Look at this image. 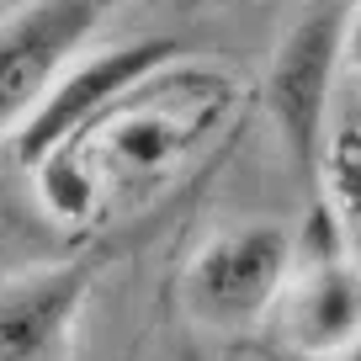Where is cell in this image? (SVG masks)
I'll return each instance as SVG.
<instances>
[{"instance_id":"obj_1","label":"cell","mask_w":361,"mask_h":361,"mask_svg":"<svg viewBox=\"0 0 361 361\" xmlns=\"http://www.w3.org/2000/svg\"><path fill=\"white\" fill-rule=\"evenodd\" d=\"M228 102H234L228 75L176 64V80L170 69L154 75L128 102H117L96 128H85L75 144H85V154L96 159L106 192H123L133 180H159L180 170L186 154L224 123Z\"/></svg>"},{"instance_id":"obj_2","label":"cell","mask_w":361,"mask_h":361,"mask_svg":"<svg viewBox=\"0 0 361 361\" xmlns=\"http://www.w3.org/2000/svg\"><path fill=\"white\" fill-rule=\"evenodd\" d=\"M356 0H319L282 32L271 48L266 80H260V106L287 149V165L298 180H319V159L329 144V106H335V80L345 64V32Z\"/></svg>"},{"instance_id":"obj_3","label":"cell","mask_w":361,"mask_h":361,"mask_svg":"<svg viewBox=\"0 0 361 361\" xmlns=\"http://www.w3.org/2000/svg\"><path fill=\"white\" fill-rule=\"evenodd\" d=\"M293 260L298 245L282 224L250 218V224L218 228L180 271V308L207 335H245L276 314L293 282Z\"/></svg>"},{"instance_id":"obj_4","label":"cell","mask_w":361,"mask_h":361,"mask_svg":"<svg viewBox=\"0 0 361 361\" xmlns=\"http://www.w3.org/2000/svg\"><path fill=\"white\" fill-rule=\"evenodd\" d=\"M186 48L176 37H133V43H112L96 54H80L64 75L54 80V90L43 96L32 117L16 128V159L37 165L48 149L80 138L85 128H96L117 102H128L138 85H149L154 75L180 64Z\"/></svg>"},{"instance_id":"obj_5","label":"cell","mask_w":361,"mask_h":361,"mask_svg":"<svg viewBox=\"0 0 361 361\" xmlns=\"http://www.w3.org/2000/svg\"><path fill=\"white\" fill-rule=\"evenodd\" d=\"M117 0H32L0 27V133L22 128L43 106L54 80L80 59Z\"/></svg>"},{"instance_id":"obj_6","label":"cell","mask_w":361,"mask_h":361,"mask_svg":"<svg viewBox=\"0 0 361 361\" xmlns=\"http://www.w3.org/2000/svg\"><path fill=\"white\" fill-rule=\"evenodd\" d=\"M276 340L308 361L361 356V255H314L293 271L282 303L271 314Z\"/></svg>"},{"instance_id":"obj_7","label":"cell","mask_w":361,"mask_h":361,"mask_svg":"<svg viewBox=\"0 0 361 361\" xmlns=\"http://www.w3.org/2000/svg\"><path fill=\"white\" fill-rule=\"evenodd\" d=\"M96 287L90 260L32 266L0 282V361H69L80 308Z\"/></svg>"},{"instance_id":"obj_8","label":"cell","mask_w":361,"mask_h":361,"mask_svg":"<svg viewBox=\"0 0 361 361\" xmlns=\"http://www.w3.org/2000/svg\"><path fill=\"white\" fill-rule=\"evenodd\" d=\"M32 170V192H37V202H43V213L48 218H59V224H90V218L102 213V197H106V186H102V170H96V159L85 154V144H59V149H48L37 165H27Z\"/></svg>"},{"instance_id":"obj_9","label":"cell","mask_w":361,"mask_h":361,"mask_svg":"<svg viewBox=\"0 0 361 361\" xmlns=\"http://www.w3.org/2000/svg\"><path fill=\"white\" fill-rule=\"evenodd\" d=\"M319 207L350 255H361V128H335L319 159Z\"/></svg>"},{"instance_id":"obj_10","label":"cell","mask_w":361,"mask_h":361,"mask_svg":"<svg viewBox=\"0 0 361 361\" xmlns=\"http://www.w3.org/2000/svg\"><path fill=\"white\" fill-rule=\"evenodd\" d=\"M345 64L361 75V0L350 6V32H345Z\"/></svg>"},{"instance_id":"obj_11","label":"cell","mask_w":361,"mask_h":361,"mask_svg":"<svg viewBox=\"0 0 361 361\" xmlns=\"http://www.w3.org/2000/svg\"><path fill=\"white\" fill-rule=\"evenodd\" d=\"M186 361H197V356H186Z\"/></svg>"},{"instance_id":"obj_12","label":"cell","mask_w":361,"mask_h":361,"mask_svg":"<svg viewBox=\"0 0 361 361\" xmlns=\"http://www.w3.org/2000/svg\"><path fill=\"white\" fill-rule=\"evenodd\" d=\"M350 361H361V356H350Z\"/></svg>"}]
</instances>
